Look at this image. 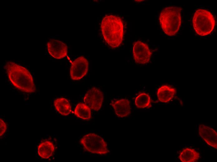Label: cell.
Wrapping results in <instances>:
<instances>
[{
	"mask_svg": "<svg viewBox=\"0 0 217 162\" xmlns=\"http://www.w3.org/2000/svg\"><path fill=\"white\" fill-rule=\"evenodd\" d=\"M5 68L10 81L17 89L29 93L36 91L33 77L25 67L15 62L9 61L6 64Z\"/></svg>",
	"mask_w": 217,
	"mask_h": 162,
	"instance_id": "1",
	"label": "cell"
},
{
	"mask_svg": "<svg viewBox=\"0 0 217 162\" xmlns=\"http://www.w3.org/2000/svg\"><path fill=\"white\" fill-rule=\"evenodd\" d=\"M101 28L104 39L111 47H118L123 36V25L121 18L115 15H107L103 19Z\"/></svg>",
	"mask_w": 217,
	"mask_h": 162,
	"instance_id": "2",
	"label": "cell"
},
{
	"mask_svg": "<svg viewBox=\"0 0 217 162\" xmlns=\"http://www.w3.org/2000/svg\"><path fill=\"white\" fill-rule=\"evenodd\" d=\"M182 8L177 7H166L160 13L159 20L162 28L167 35L173 36L178 31L181 23Z\"/></svg>",
	"mask_w": 217,
	"mask_h": 162,
	"instance_id": "3",
	"label": "cell"
},
{
	"mask_svg": "<svg viewBox=\"0 0 217 162\" xmlns=\"http://www.w3.org/2000/svg\"><path fill=\"white\" fill-rule=\"evenodd\" d=\"M192 22L195 32L202 36L210 34L215 25L213 15L207 10L202 9H198L195 12Z\"/></svg>",
	"mask_w": 217,
	"mask_h": 162,
	"instance_id": "4",
	"label": "cell"
},
{
	"mask_svg": "<svg viewBox=\"0 0 217 162\" xmlns=\"http://www.w3.org/2000/svg\"><path fill=\"white\" fill-rule=\"evenodd\" d=\"M80 143L85 149L91 153L105 155L109 152L104 140L94 133L84 136L80 140Z\"/></svg>",
	"mask_w": 217,
	"mask_h": 162,
	"instance_id": "5",
	"label": "cell"
},
{
	"mask_svg": "<svg viewBox=\"0 0 217 162\" xmlns=\"http://www.w3.org/2000/svg\"><path fill=\"white\" fill-rule=\"evenodd\" d=\"M104 100V95L99 89L94 87L86 93L84 98L85 104L91 109L97 111L101 108Z\"/></svg>",
	"mask_w": 217,
	"mask_h": 162,
	"instance_id": "6",
	"label": "cell"
},
{
	"mask_svg": "<svg viewBox=\"0 0 217 162\" xmlns=\"http://www.w3.org/2000/svg\"><path fill=\"white\" fill-rule=\"evenodd\" d=\"M133 52L135 62L140 64L148 62L152 55V52L148 45L140 41L134 43Z\"/></svg>",
	"mask_w": 217,
	"mask_h": 162,
	"instance_id": "7",
	"label": "cell"
},
{
	"mask_svg": "<svg viewBox=\"0 0 217 162\" xmlns=\"http://www.w3.org/2000/svg\"><path fill=\"white\" fill-rule=\"evenodd\" d=\"M88 62L84 57H80L72 62L70 69L72 79L75 80L82 79L87 74L88 68Z\"/></svg>",
	"mask_w": 217,
	"mask_h": 162,
	"instance_id": "8",
	"label": "cell"
},
{
	"mask_svg": "<svg viewBox=\"0 0 217 162\" xmlns=\"http://www.w3.org/2000/svg\"><path fill=\"white\" fill-rule=\"evenodd\" d=\"M47 48L53 57L60 59L65 57L67 53V47L63 42L55 39H51L47 42Z\"/></svg>",
	"mask_w": 217,
	"mask_h": 162,
	"instance_id": "9",
	"label": "cell"
},
{
	"mask_svg": "<svg viewBox=\"0 0 217 162\" xmlns=\"http://www.w3.org/2000/svg\"><path fill=\"white\" fill-rule=\"evenodd\" d=\"M200 136L209 146L217 149V133L214 129L203 124L199 126Z\"/></svg>",
	"mask_w": 217,
	"mask_h": 162,
	"instance_id": "10",
	"label": "cell"
},
{
	"mask_svg": "<svg viewBox=\"0 0 217 162\" xmlns=\"http://www.w3.org/2000/svg\"><path fill=\"white\" fill-rule=\"evenodd\" d=\"M116 114L119 117L128 116L131 113V108L129 101L126 99H122L111 103Z\"/></svg>",
	"mask_w": 217,
	"mask_h": 162,
	"instance_id": "11",
	"label": "cell"
},
{
	"mask_svg": "<svg viewBox=\"0 0 217 162\" xmlns=\"http://www.w3.org/2000/svg\"><path fill=\"white\" fill-rule=\"evenodd\" d=\"M176 93V90L175 88L164 85L159 88L157 94L159 101L166 103L172 99Z\"/></svg>",
	"mask_w": 217,
	"mask_h": 162,
	"instance_id": "12",
	"label": "cell"
},
{
	"mask_svg": "<svg viewBox=\"0 0 217 162\" xmlns=\"http://www.w3.org/2000/svg\"><path fill=\"white\" fill-rule=\"evenodd\" d=\"M55 150L54 145L51 142L46 141L41 143L38 147V153L42 158L45 159L51 157Z\"/></svg>",
	"mask_w": 217,
	"mask_h": 162,
	"instance_id": "13",
	"label": "cell"
},
{
	"mask_svg": "<svg viewBox=\"0 0 217 162\" xmlns=\"http://www.w3.org/2000/svg\"><path fill=\"white\" fill-rule=\"evenodd\" d=\"M200 158L199 153L194 149L186 148L180 153L179 159L182 162L197 161Z\"/></svg>",
	"mask_w": 217,
	"mask_h": 162,
	"instance_id": "14",
	"label": "cell"
},
{
	"mask_svg": "<svg viewBox=\"0 0 217 162\" xmlns=\"http://www.w3.org/2000/svg\"><path fill=\"white\" fill-rule=\"evenodd\" d=\"M56 110L63 115H67L71 112V107L69 101L64 98H60L54 101Z\"/></svg>",
	"mask_w": 217,
	"mask_h": 162,
	"instance_id": "15",
	"label": "cell"
},
{
	"mask_svg": "<svg viewBox=\"0 0 217 162\" xmlns=\"http://www.w3.org/2000/svg\"><path fill=\"white\" fill-rule=\"evenodd\" d=\"M75 114L78 117L84 120H89L91 117V109L85 104H78L75 110Z\"/></svg>",
	"mask_w": 217,
	"mask_h": 162,
	"instance_id": "16",
	"label": "cell"
},
{
	"mask_svg": "<svg viewBox=\"0 0 217 162\" xmlns=\"http://www.w3.org/2000/svg\"><path fill=\"white\" fill-rule=\"evenodd\" d=\"M151 99L149 95L145 93L139 94L135 98V103L138 108H144L150 106Z\"/></svg>",
	"mask_w": 217,
	"mask_h": 162,
	"instance_id": "17",
	"label": "cell"
},
{
	"mask_svg": "<svg viewBox=\"0 0 217 162\" xmlns=\"http://www.w3.org/2000/svg\"><path fill=\"white\" fill-rule=\"evenodd\" d=\"M7 129L6 124L1 118L0 119V136H2L5 132Z\"/></svg>",
	"mask_w": 217,
	"mask_h": 162,
	"instance_id": "18",
	"label": "cell"
},
{
	"mask_svg": "<svg viewBox=\"0 0 217 162\" xmlns=\"http://www.w3.org/2000/svg\"><path fill=\"white\" fill-rule=\"evenodd\" d=\"M136 1H137V2H140L141 1H143V0H135Z\"/></svg>",
	"mask_w": 217,
	"mask_h": 162,
	"instance_id": "19",
	"label": "cell"
}]
</instances>
